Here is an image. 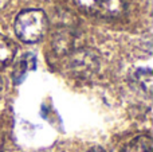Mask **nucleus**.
I'll return each mask as SVG.
<instances>
[{
	"label": "nucleus",
	"mask_w": 153,
	"mask_h": 152,
	"mask_svg": "<svg viewBox=\"0 0 153 152\" xmlns=\"http://www.w3.org/2000/svg\"><path fill=\"white\" fill-rule=\"evenodd\" d=\"M42 152H61L58 150H47V151H42Z\"/></svg>",
	"instance_id": "nucleus-9"
},
{
	"label": "nucleus",
	"mask_w": 153,
	"mask_h": 152,
	"mask_svg": "<svg viewBox=\"0 0 153 152\" xmlns=\"http://www.w3.org/2000/svg\"><path fill=\"white\" fill-rule=\"evenodd\" d=\"M136 78H137V81L143 85V88L149 93L152 89V72L151 70L149 69L138 70V72L136 73Z\"/></svg>",
	"instance_id": "nucleus-7"
},
{
	"label": "nucleus",
	"mask_w": 153,
	"mask_h": 152,
	"mask_svg": "<svg viewBox=\"0 0 153 152\" xmlns=\"http://www.w3.org/2000/svg\"><path fill=\"white\" fill-rule=\"evenodd\" d=\"M83 12L101 18H117L125 12V0H74Z\"/></svg>",
	"instance_id": "nucleus-2"
},
{
	"label": "nucleus",
	"mask_w": 153,
	"mask_h": 152,
	"mask_svg": "<svg viewBox=\"0 0 153 152\" xmlns=\"http://www.w3.org/2000/svg\"><path fill=\"white\" fill-rule=\"evenodd\" d=\"M98 67L97 57L91 55L90 51H79L71 59V69L76 75H90Z\"/></svg>",
	"instance_id": "nucleus-3"
},
{
	"label": "nucleus",
	"mask_w": 153,
	"mask_h": 152,
	"mask_svg": "<svg viewBox=\"0 0 153 152\" xmlns=\"http://www.w3.org/2000/svg\"><path fill=\"white\" fill-rule=\"evenodd\" d=\"M86 152H106L103 148H101V147H93V148H90L89 151H86Z\"/></svg>",
	"instance_id": "nucleus-8"
},
{
	"label": "nucleus",
	"mask_w": 153,
	"mask_h": 152,
	"mask_svg": "<svg viewBox=\"0 0 153 152\" xmlns=\"http://www.w3.org/2000/svg\"><path fill=\"white\" fill-rule=\"evenodd\" d=\"M16 54V45L4 35H0V69L13 61Z\"/></svg>",
	"instance_id": "nucleus-5"
},
{
	"label": "nucleus",
	"mask_w": 153,
	"mask_h": 152,
	"mask_svg": "<svg viewBox=\"0 0 153 152\" xmlns=\"http://www.w3.org/2000/svg\"><path fill=\"white\" fill-rule=\"evenodd\" d=\"M122 152H153L152 139L148 135H141L129 142Z\"/></svg>",
	"instance_id": "nucleus-6"
},
{
	"label": "nucleus",
	"mask_w": 153,
	"mask_h": 152,
	"mask_svg": "<svg viewBox=\"0 0 153 152\" xmlns=\"http://www.w3.org/2000/svg\"><path fill=\"white\" fill-rule=\"evenodd\" d=\"M47 28L48 20L42 10L22 11L15 19L16 37L26 43L39 42L46 35Z\"/></svg>",
	"instance_id": "nucleus-1"
},
{
	"label": "nucleus",
	"mask_w": 153,
	"mask_h": 152,
	"mask_svg": "<svg viewBox=\"0 0 153 152\" xmlns=\"http://www.w3.org/2000/svg\"><path fill=\"white\" fill-rule=\"evenodd\" d=\"M3 85H4V83H3V80H1V77H0V92H1V89H3Z\"/></svg>",
	"instance_id": "nucleus-10"
},
{
	"label": "nucleus",
	"mask_w": 153,
	"mask_h": 152,
	"mask_svg": "<svg viewBox=\"0 0 153 152\" xmlns=\"http://www.w3.org/2000/svg\"><path fill=\"white\" fill-rule=\"evenodd\" d=\"M36 66V58H35L34 54L31 53H27L26 55L22 57V59L16 63L15 69H13V73H12V78L16 83H19L28 72L35 69Z\"/></svg>",
	"instance_id": "nucleus-4"
}]
</instances>
